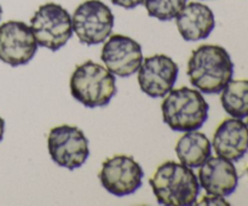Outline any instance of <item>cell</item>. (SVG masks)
Listing matches in <instances>:
<instances>
[{"label":"cell","mask_w":248,"mask_h":206,"mask_svg":"<svg viewBox=\"0 0 248 206\" xmlns=\"http://www.w3.org/2000/svg\"><path fill=\"white\" fill-rule=\"evenodd\" d=\"M31 28L39 46L57 51L73 35L72 16L56 2L44 4L31 18Z\"/></svg>","instance_id":"obj_5"},{"label":"cell","mask_w":248,"mask_h":206,"mask_svg":"<svg viewBox=\"0 0 248 206\" xmlns=\"http://www.w3.org/2000/svg\"><path fill=\"white\" fill-rule=\"evenodd\" d=\"M149 183L157 203L165 206L194 205L200 193V183L191 167L170 160L157 167Z\"/></svg>","instance_id":"obj_2"},{"label":"cell","mask_w":248,"mask_h":206,"mask_svg":"<svg viewBox=\"0 0 248 206\" xmlns=\"http://www.w3.org/2000/svg\"><path fill=\"white\" fill-rule=\"evenodd\" d=\"M178 73V64L170 56L157 53L143 60L138 69V84L149 97H165L173 89Z\"/></svg>","instance_id":"obj_10"},{"label":"cell","mask_w":248,"mask_h":206,"mask_svg":"<svg viewBox=\"0 0 248 206\" xmlns=\"http://www.w3.org/2000/svg\"><path fill=\"white\" fill-rule=\"evenodd\" d=\"M69 85L72 96L89 108L107 106L116 94L115 75L93 61L77 65Z\"/></svg>","instance_id":"obj_4"},{"label":"cell","mask_w":248,"mask_h":206,"mask_svg":"<svg viewBox=\"0 0 248 206\" xmlns=\"http://www.w3.org/2000/svg\"><path fill=\"white\" fill-rule=\"evenodd\" d=\"M116 6H121L124 9H135L144 2V0H110Z\"/></svg>","instance_id":"obj_18"},{"label":"cell","mask_w":248,"mask_h":206,"mask_svg":"<svg viewBox=\"0 0 248 206\" xmlns=\"http://www.w3.org/2000/svg\"><path fill=\"white\" fill-rule=\"evenodd\" d=\"M176 153L182 164L195 169L212 155V144L205 133L198 130L188 131L177 142Z\"/></svg>","instance_id":"obj_15"},{"label":"cell","mask_w":248,"mask_h":206,"mask_svg":"<svg viewBox=\"0 0 248 206\" xmlns=\"http://www.w3.org/2000/svg\"><path fill=\"white\" fill-rule=\"evenodd\" d=\"M188 0H144L145 9L150 17L160 21H171L183 10Z\"/></svg>","instance_id":"obj_17"},{"label":"cell","mask_w":248,"mask_h":206,"mask_svg":"<svg viewBox=\"0 0 248 206\" xmlns=\"http://www.w3.org/2000/svg\"><path fill=\"white\" fill-rule=\"evenodd\" d=\"M73 32L85 45H98L110 36L114 15L101 0H86L75 9L72 16Z\"/></svg>","instance_id":"obj_6"},{"label":"cell","mask_w":248,"mask_h":206,"mask_svg":"<svg viewBox=\"0 0 248 206\" xmlns=\"http://www.w3.org/2000/svg\"><path fill=\"white\" fill-rule=\"evenodd\" d=\"M99 181L103 188L116 196L133 194L142 187V166L128 155H114L102 164Z\"/></svg>","instance_id":"obj_8"},{"label":"cell","mask_w":248,"mask_h":206,"mask_svg":"<svg viewBox=\"0 0 248 206\" xmlns=\"http://www.w3.org/2000/svg\"><path fill=\"white\" fill-rule=\"evenodd\" d=\"M247 126H248V120H247Z\"/></svg>","instance_id":"obj_21"},{"label":"cell","mask_w":248,"mask_h":206,"mask_svg":"<svg viewBox=\"0 0 248 206\" xmlns=\"http://www.w3.org/2000/svg\"><path fill=\"white\" fill-rule=\"evenodd\" d=\"M212 147L218 157L239 161L248 152V126L242 119L223 120L213 135Z\"/></svg>","instance_id":"obj_13"},{"label":"cell","mask_w":248,"mask_h":206,"mask_svg":"<svg viewBox=\"0 0 248 206\" xmlns=\"http://www.w3.org/2000/svg\"><path fill=\"white\" fill-rule=\"evenodd\" d=\"M186 74L191 85L202 94H220L232 79L234 63L224 48L205 44L191 52Z\"/></svg>","instance_id":"obj_1"},{"label":"cell","mask_w":248,"mask_h":206,"mask_svg":"<svg viewBox=\"0 0 248 206\" xmlns=\"http://www.w3.org/2000/svg\"><path fill=\"white\" fill-rule=\"evenodd\" d=\"M199 183L208 195L228 196L239 184V174L234 162L222 157L211 155L200 166Z\"/></svg>","instance_id":"obj_12"},{"label":"cell","mask_w":248,"mask_h":206,"mask_svg":"<svg viewBox=\"0 0 248 206\" xmlns=\"http://www.w3.org/2000/svg\"><path fill=\"white\" fill-rule=\"evenodd\" d=\"M177 28L186 41H199L206 39L215 29L216 19L213 11L205 4L191 1L183 7L176 17Z\"/></svg>","instance_id":"obj_14"},{"label":"cell","mask_w":248,"mask_h":206,"mask_svg":"<svg viewBox=\"0 0 248 206\" xmlns=\"http://www.w3.org/2000/svg\"><path fill=\"white\" fill-rule=\"evenodd\" d=\"M101 58L107 69L114 75L131 77L138 72L143 62L142 46L130 36L114 34L104 43Z\"/></svg>","instance_id":"obj_11"},{"label":"cell","mask_w":248,"mask_h":206,"mask_svg":"<svg viewBox=\"0 0 248 206\" xmlns=\"http://www.w3.org/2000/svg\"><path fill=\"white\" fill-rule=\"evenodd\" d=\"M33 31L24 22L7 21L0 26V61L11 67L27 64L38 51Z\"/></svg>","instance_id":"obj_9"},{"label":"cell","mask_w":248,"mask_h":206,"mask_svg":"<svg viewBox=\"0 0 248 206\" xmlns=\"http://www.w3.org/2000/svg\"><path fill=\"white\" fill-rule=\"evenodd\" d=\"M162 119L177 132L199 130L208 119L210 106L199 90L182 86L172 89L161 103Z\"/></svg>","instance_id":"obj_3"},{"label":"cell","mask_w":248,"mask_h":206,"mask_svg":"<svg viewBox=\"0 0 248 206\" xmlns=\"http://www.w3.org/2000/svg\"><path fill=\"white\" fill-rule=\"evenodd\" d=\"M47 148L51 159L68 170L82 166L90 155L89 140L77 126L60 125L51 128Z\"/></svg>","instance_id":"obj_7"},{"label":"cell","mask_w":248,"mask_h":206,"mask_svg":"<svg viewBox=\"0 0 248 206\" xmlns=\"http://www.w3.org/2000/svg\"><path fill=\"white\" fill-rule=\"evenodd\" d=\"M220 102L232 118L244 119L248 116V80H230L222 90Z\"/></svg>","instance_id":"obj_16"},{"label":"cell","mask_w":248,"mask_h":206,"mask_svg":"<svg viewBox=\"0 0 248 206\" xmlns=\"http://www.w3.org/2000/svg\"><path fill=\"white\" fill-rule=\"evenodd\" d=\"M1 15H2V9L1 6H0V18H1Z\"/></svg>","instance_id":"obj_20"},{"label":"cell","mask_w":248,"mask_h":206,"mask_svg":"<svg viewBox=\"0 0 248 206\" xmlns=\"http://www.w3.org/2000/svg\"><path fill=\"white\" fill-rule=\"evenodd\" d=\"M4 131H5V121L4 119L0 116V142H1L2 138H4Z\"/></svg>","instance_id":"obj_19"}]
</instances>
